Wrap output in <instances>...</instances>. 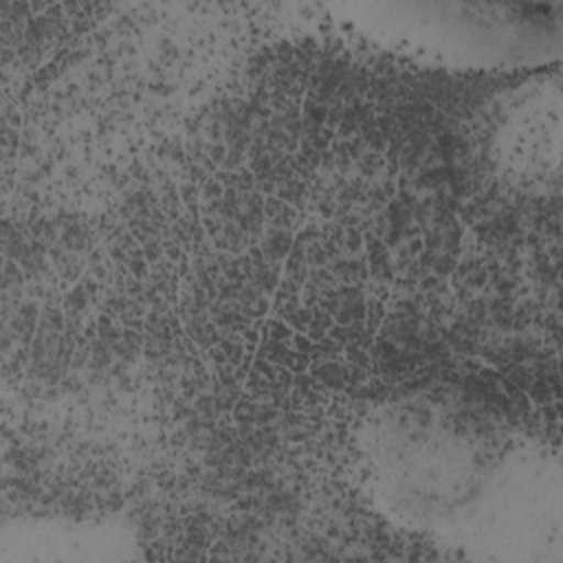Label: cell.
I'll return each mask as SVG.
<instances>
[{
  "instance_id": "3957f363",
  "label": "cell",
  "mask_w": 563,
  "mask_h": 563,
  "mask_svg": "<svg viewBox=\"0 0 563 563\" xmlns=\"http://www.w3.org/2000/svg\"><path fill=\"white\" fill-rule=\"evenodd\" d=\"M451 537L499 559H539L561 543V464L534 440H517L471 519Z\"/></svg>"
},
{
  "instance_id": "7a4b0ae2",
  "label": "cell",
  "mask_w": 563,
  "mask_h": 563,
  "mask_svg": "<svg viewBox=\"0 0 563 563\" xmlns=\"http://www.w3.org/2000/svg\"><path fill=\"white\" fill-rule=\"evenodd\" d=\"M336 11L380 46L446 68L537 66L561 51V20L541 4L405 0L352 2Z\"/></svg>"
},
{
  "instance_id": "6da1fadb",
  "label": "cell",
  "mask_w": 563,
  "mask_h": 563,
  "mask_svg": "<svg viewBox=\"0 0 563 563\" xmlns=\"http://www.w3.org/2000/svg\"><path fill=\"white\" fill-rule=\"evenodd\" d=\"M517 440L486 400L431 385L374 405L356 444L365 490L380 512L405 528L451 537L471 519Z\"/></svg>"
},
{
  "instance_id": "277c9868",
  "label": "cell",
  "mask_w": 563,
  "mask_h": 563,
  "mask_svg": "<svg viewBox=\"0 0 563 563\" xmlns=\"http://www.w3.org/2000/svg\"><path fill=\"white\" fill-rule=\"evenodd\" d=\"M499 152L506 165L521 176H541L548 172V158L559 161V95L537 92L519 103L504 121Z\"/></svg>"
}]
</instances>
